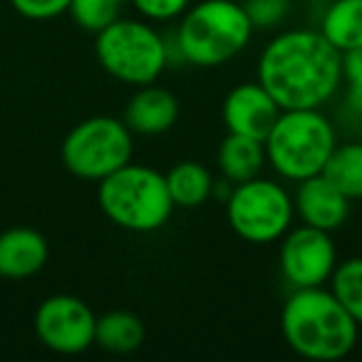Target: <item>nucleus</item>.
<instances>
[{"label":"nucleus","mask_w":362,"mask_h":362,"mask_svg":"<svg viewBox=\"0 0 362 362\" xmlns=\"http://www.w3.org/2000/svg\"><path fill=\"white\" fill-rule=\"evenodd\" d=\"M253 23L236 0H202L184 11L176 28V50L194 67H218L246 50Z\"/></svg>","instance_id":"nucleus-3"},{"label":"nucleus","mask_w":362,"mask_h":362,"mask_svg":"<svg viewBox=\"0 0 362 362\" xmlns=\"http://www.w3.org/2000/svg\"><path fill=\"white\" fill-rule=\"evenodd\" d=\"M95 55L107 75L132 87L156 82L169 65V45L159 30L134 18H117L97 33Z\"/></svg>","instance_id":"nucleus-6"},{"label":"nucleus","mask_w":362,"mask_h":362,"mask_svg":"<svg viewBox=\"0 0 362 362\" xmlns=\"http://www.w3.org/2000/svg\"><path fill=\"white\" fill-rule=\"evenodd\" d=\"M278 115H281V107L258 80L236 85L226 95L221 107L223 124L231 134L253 136L261 141L276 124Z\"/></svg>","instance_id":"nucleus-11"},{"label":"nucleus","mask_w":362,"mask_h":362,"mask_svg":"<svg viewBox=\"0 0 362 362\" xmlns=\"http://www.w3.org/2000/svg\"><path fill=\"white\" fill-rule=\"evenodd\" d=\"M134 11L139 13L144 21L164 23V21H176L184 16L192 0H129Z\"/></svg>","instance_id":"nucleus-23"},{"label":"nucleus","mask_w":362,"mask_h":362,"mask_svg":"<svg viewBox=\"0 0 362 362\" xmlns=\"http://www.w3.org/2000/svg\"><path fill=\"white\" fill-rule=\"evenodd\" d=\"M342 82L362 87V45L342 52Z\"/></svg>","instance_id":"nucleus-25"},{"label":"nucleus","mask_w":362,"mask_h":362,"mask_svg":"<svg viewBox=\"0 0 362 362\" xmlns=\"http://www.w3.org/2000/svg\"><path fill=\"white\" fill-rule=\"evenodd\" d=\"M327 283H330V291L335 293V298L342 303V308L362 327V256L337 263Z\"/></svg>","instance_id":"nucleus-20"},{"label":"nucleus","mask_w":362,"mask_h":362,"mask_svg":"<svg viewBox=\"0 0 362 362\" xmlns=\"http://www.w3.org/2000/svg\"><path fill=\"white\" fill-rule=\"evenodd\" d=\"M317 30L335 50L347 52L362 45V0H332Z\"/></svg>","instance_id":"nucleus-18"},{"label":"nucleus","mask_w":362,"mask_h":362,"mask_svg":"<svg viewBox=\"0 0 362 362\" xmlns=\"http://www.w3.org/2000/svg\"><path fill=\"white\" fill-rule=\"evenodd\" d=\"M281 332L296 355L332 362L350 355L360 325L342 308L330 288H296L283 303Z\"/></svg>","instance_id":"nucleus-2"},{"label":"nucleus","mask_w":362,"mask_h":362,"mask_svg":"<svg viewBox=\"0 0 362 362\" xmlns=\"http://www.w3.org/2000/svg\"><path fill=\"white\" fill-rule=\"evenodd\" d=\"M50 256L47 238L37 228L13 226L0 233V278L25 281L40 273Z\"/></svg>","instance_id":"nucleus-13"},{"label":"nucleus","mask_w":362,"mask_h":362,"mask_svg":"<svg viewBox=\"0 0 362 362\" xmlns=\"http://www.w3.org/2000/svg\"><path fill=\"white\" fill-rule=\"evenodd\" d=\"M72 0H11L16 13H21L28 21H52L70 11Z\"/></svg>","instance_id":"nucleus-24"},{"label":"nucleus","mask_w":362,"mask_h":362,"mask_svg":"<svg viewBox=\"0 0 362 362\" xmlns=\"http://www.w3.org/2000/svg\"><path fill=\"white\" fill-rule=\"evenodd\" d=\"M134 134L124 124L110 115L87 117L77 122L65 134L60 146V156L65 169L72 176L100 184L112 171L122 169L132 161Z\"/></svg>","instance_id":"nucleus-7"},{"label":"nucleus","mask_w":362,"mask_h":362,"mask_svg":"<svg viewBox=\"0 0 362 362\" xmlns=\"http://www.w3.org/2000/svg\"><path fill=\"white\" fill-rule=\"evenodd\" d=\"M146 337L144 322L139 315L129 310H110L97 317L95 327V345L115 355H129L139 350Z\"/></svg>","instance_id":"nucleus-17"},{"label":"nucleus","mask_w":362,"mask_h":362,"mask_svg":"<svg viewBox=\"0 0 362 362\" xmlns=\"http://www.w3.org/2000/svg\"><path fill=\"white\" fill-rule=\"evenodd\" d=\"M345 105L355 117H362V87L360 85H347Z\"/></svg>","instance_id":"nucleus-26"},{"label":"nucleus","mask_w":362,"mask_h":362,"mask_svg":"<svg viewBox=\"0 0 362 362\" xmlns=\"http://www.w3.org/2000/svg\"><path fill=\"white\" fill-rule=\"evenodd\" d=\"M166 187H169L171 202L179 209H199L211 199L214 194V176L199 161H176L166 171Z\"/></svg>","instance_id":"nucleus-16"},{"label":"nucleus","mask_w":362,"mask_h":362,"mask_svg":"<svg viewBox=\"0 0 362 362\" xmlns=\"http://www.w3.org/2000/svg\"><path fill=\"white\" fill-rule=\"evenodd\" d=\"M216 164L228 184H243V181L261 176L263 166L268 164L266 146L261 139L228 132L226 139L218 144Z\"/></svg>","instance_id":"nucleus-15"},{"label":"nucleus","mask_w":362,"mask_h":362,"mask_svg":"<svg viewBox=\"0 0 362 362\" xmlns=\"http://www.w3.org/2000/svg\"><path fill=\"white\" fill-rule=\"evenodd\" d=\"M293 209H296V216L300 218V223L332 233L345 226L347 216H350V199L332 181L317 174L298 181Z\"/></svg>","instance_id":"nucleus-12"},{"label":"nucleus","mask_w":362,"mask_h":362,"mask_svg":"<svg viewBox=\"0 0 362 362\" xmlns=\"http://www.w3.org/2000/svg\"><path fill=\"white\" fill-rule=\"evenodd\" d=\"M293 197L273 179H248L233 184L226 199V221L231 231L246 243L281 241L293 226Z\"/></svg>","instance_id":"nucleus-8"},{"label":"nucleus","mask_w":362,"mask_h":362,"mask_svg":"<svg viewBox=\"0 0 362 362\" xmlns=\"http://www.w3.org/2000/svg\"><path fill=\"white\" fill-rule=\"evenodd\" d=\"M176 119H179V100L174 97V92L159 87L156 82L136 87L132 100L127 102L124 124L132 129V134H166L176 124Z\"/></svg>","instance_id":"nucleus-14"},{"label":"nucleus","mask_w":362,"mask_h":362,"mask_svg":"<svg viewBox=\"0 0 362 362\" xmlns=\"http://www.w3.org/2000/svg\"><path fill=\"white\" fill-rule=\"evenodd\" d=\"M33 327L47 350L57 355H80L95 345L97 315L82 298L57 293L37 305Z\"/></svg>","instance_id":"nucleus-9"},{"label":"nucleus","mask_w":362,"mask_h":362,"mask_svg":"<svg viewBox=\"0 0 362 362\" xmlns=\"http://www.w3.org/2000/svg\"><path fill=\"white\" fill-rule=\"evenodd\" d=\"M243 11L251 18L253 30L256 28L268 30L286 21L288 11H291V0H243Z\"/></svg>","instance_id":"nucleus-22"},{"label":"nucleus","mask_w":362,"mask_h":362,"mask_svg":"<svg viewBox=\"0 0 362 362\" xmlns=\"http://www.w3.org/2000/svg\"><path fill=\"white\" fill-rule=\"evenodd\" d=\"M281 276L288 286L296 288H315L330 281L337 266V248L327 231L313 226L288 228L281 238V253H278Z\"/></svg>","instance_id":"nucleus-10"},{"label":"nucleus","mask_w":362,"mask_h":362,"mask_svg":"<svg viewBox=\"0 0 362 362\" xmlns=\"http://www.w3.org/2000/svg\"><path fill=\"white\" fill-rule=\"evenodd\" d=\"M97 202L115 226L134 233L159 231L174 211L166 176L146 164H124L97 187Z\"/></svg>","instance_id":"nucleus-4"},{"label":"nucleus","mask_w":362,"mask_h":362,"mask_svg":"<svg viewBox=\"0 0 362 362\" xmlns=\"http://www.w3.org/2000/svg\"><path fill=\"white\" fill-rule=\"evenodd\" d=\"M258 82L281 110H320L342 85V52L320 30H286L263 47Z\"/></svg>","instance_id":"nucleus-1"},{"label":"nucleus","mask_w":362,"mask_h":362,"mask_svg":"<svg viewBox=\"0 0 362 362\" xmlns=\"http://www.w3.org/2000/svg\"><path fill=\"white\" fill-rule=\"evenodd\" d=\"M335 144V127L320 110H281L263 139L271 169L296 184L322 174Z\"/></svg>","instance_id":"nucleus-5"},{"label":"nucleus","mask_w":362,"mask_h":362,"mask_svg":"<svg viewBox=\"0 0 362 362\" xmlns=\"http://www.w3.org/2000/svg\"><path fill=\"white\" fill-rule=\"evenodd\" d=\"M322 176L332 181L350 202L362 199V141L335 144Z\"/></svg>","instance_id":"nucleus-19"},{"label":"nucleus","mask_w":362,"mask_h":362,"mask_svg":"<svg viewBox=\"0 0 362 362\" xmlns=\"http://www.w3.org/2000/svg\"><path fill=\"white\" fill-rule=\"evenodd\" d=\"M127 0H72L70 3V16L82 30L87 33H100L105 30L110 23L122 18V8Z\"/></svg>","instance_id":"nucleus-21"}]
</instances>
